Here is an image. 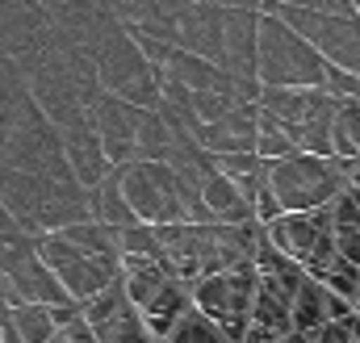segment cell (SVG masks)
<instances>
[{"mask_svg":"<svg viewBox=\"0 0 360 343\" xmlns=\"http://www.w3.org/2000/svg\"><path fill=\"white\" fill-rule=\"evenodd\" d=\"M0 205L34 235L63 231L72 222L92 218L89 188L80 180H55V176H34L0 160Z\"/></svg>","mask_w":360,"mask_h":343,"instance_id":"6da1fadb","label":"cell"},{"mask_svg":"<svg viewBox=\"0 0 360 343\" xmlns=\"http://www.w3.org/2000/svg\"><path fill=\"white\" fill-rule=\"evenodd\" d=\"M256 76L264 88H323L327 59L276 13H260V63Z\"/></svg>","mask_w":360,"mask_h":343,"instance_id":"7a4b0ae2","label":"cell"},{"mask_svg":"<svg viewBox=\"0 0 360 343\" xmlns=\"http://www.w3.org/2000/svg\"><path fill=\"white\" fill-rule=\"evenodd\" d=\"M92 63H96V76H101L105 92H113L130 105H143V109L160 105V67L143 55V46L126 30V21H117L92 46Z\"/></svg>","mask_w":360,"mask_h":343,"instance_id":"3957f363","label":"cell"},{"mask_svg":"<svg viewBox=\"0 0 360 343\" xmlns=\"http://www.w3.org/2000/svg\"><path fill=\"white\" fill-rule=\"evenodd\" d=\"M269 184L285 214H302V209L331 205L348 188V176H344V160L340 155L293 151V155L269 164Z\"/></svg>","mask_w":360,"mask_h":343,"instance_id":"277c9868","label":"cell"},{"mask_svg":"<svg viewBox=\"0 0 360 343\" xmlns=\"http://www.w3.org/2000/svg\"><path fill=\"white\" fill-rule=\"evenodd\" d=\"M4 164L21 172H34V176H55V180H76L72 160L63 151V134L59 126L34 105V96H25L13 130H8V143H4Z\"/></svg>","mask_w":360,"mask_h":343,"instance_id":"5b68a950","label":"cell"},{"mask_svg":"<svg viewBox=\"0 0 360 343\" xmlns=\"http://www.w3.org/2000/svg\"><path fill=\"white\" fill-rule=\"evenodd\" d=\"M260 293V268L256 259L231 268V272H214V276H201L193 280V306L205 310L235 343L248 339L252 331V302Z\"/></svg>","mask_w":360,"mask_h":343,"instance_id":"8992f818","label":"cell"},{"mask_svg":"<svg viewBox=\"0 0 360 343\" xmlns=\"http://www.w3.org/2000/svg\"><path fill=\"white\" fill-rule=\"evenodd\" d=\"M260 13H276L302 38H310L314 51L331 67H344V72L360 76V13H323L310 4H269V0Z\"/></svg>","mask_w":360,"mask_h":343,"instance_id":"52a82bcc","label":"cell"},{"mask_svg":"<svg viewBox=\"0 0 360 343\" xmlns=\"http://www.w3.org/2000/svg\"><path fill=\"white\" fill-rule=\"evenodd\" d=\"M42 259H46V268L59 276V285L72 293V302H89L96 297L105 285H113L117 276H122V264H113V259L105 256H92L84 247H76L68 235H59V231H51V235H42Z\"/></svg>","mask_w":360,"mask_h":343,"instance_id":"ba28073f","label":"cell"},{"mask_svg":"<svg viewBox=\"0 0 360 343\" xmlns=\"http://www.w3.org/2000/svg\"><path fill=\"white\" fill-rule=\"evenodd\" d=\"M51 34H55V17L42 0H0V51L13 63L42 51Z\"/></svg>","mask_w":360,"mask_h":343,"instance_id":"9c48e42d","label":"cell"},{"mask_svg":"<svg viewBox=\"0 0 360 343\" xmlns=\"http://www.w3.org/2000/svg\"><path fill=\"white\" fill-rule=\"evenodd\" d=\"M139 122H143V105H130L113 92H101L92 105V126L101 134V147L109 155L113 168L134 164L139 160Z\"/></svg>","mask_w":360,"mask_h":343,"instance_id":"30bf717a","label":"cell"},{"mask_svg":"<svg viewBox=\"0 0 360 343\" xmlns=\"http://www.w3.org/2000/svg\"><path fill=\"white\" fill-rule=\"evenodd\" d=\"M222 34H226L222 72L260 84V76H256V63H260V8H226L222 13Z\"/></svg>","mask_w":360,"mask_h":343,"instance_id":"8fae6325","label":"cell"},{"mask_svg":"<svg viewBox=\"0 0 360 343\" xmlns=\"http://www.w3.org/2000/svg\"><path fill=\"white\" fill-rule=\"evenodd\" d=\"M222 4L218 0H197L188 4L176 17V46L210 59L222 67V55H226V34H222Z\"/></svg>","mask_w":360,"mask_h":343,"instance_id":"7c38bea8","label":"cell"},{"mask_svg":"<svg viewBox=\"0 0 360 343\" xmlns=\"http://www.w3.org/2000/svg\"><path fill=\"white\" fill-rule=\"evenodd\" d=\"M59 134H63V151H68V160H72L76 180H80L84 188L101 184V180L109 176V168H113V164H109V155H105V147H101V134H96L92 117L63 126Z\"/></svg>","mask_w":360,"mask_h":343,"instance_id":"4fadbf2b","label":"cell"},{"mask_svg":"<svg viewBox=\"0 0 360 343\" xmlns=\"http://www.w3.org/2000/svg\"><path fill=\"white\" fill-rule=\"evenodd\" d=\"M201 201H205V209H210L214 222H226V226L256 222V205L239 193V184H235L222 168H214V172L201 176Z\"/></svg>","mask_w":360,"mask_h":343,"instance_id":"5bb4252c","label":"cell"},{"mask_svg":"<svg viewBox=\"0 0 360 343\" xmlns=\"http://www.w3.org/2000/svg\"><path fill=\"white\" fill-rule=\"evenodd\" d=\"M323 101H327L323 88H260V105L285 122V130H289L293 138H297V130L306 126V117H310Z\"/></svg>","mask_w":360,"mask_h":343,"instance_id":"9a60e30c","label":"cell"},{"mask_svg":"<svg viewBox=\"0 0 360 343\" xmlns=\"http://www.w3.org/2000/svg\"><path fill=\"white\" fill-rule=\"evenodd\" d=\"M89 209H92V218H101V222H109L117 231H126V226L139 222V214L130 209V201L122 193V172L117 168H109V176L89 188Z\"/></svg>","mask_w":360,"mask_h":343,"instance_id":"2e32d148","label":"cell"},{"mask_svg":"<svg viewBox=\"0 0 360 343\" xmlns=\"http://www.w3.org/2000/svg\"><path fill=\"white\" fill-rule=\"evenodd\" d=\"M164 76L176 80V84H184L188 92H210V88L222 84L226 72H222L218 63H210V59H201V55H193V51L176 46V51L168 55V63H164Z\"/></svg>","mask_w":360,"mask_h":343,"instance_id":"e0dca14e","label":"cell"},{"mask_svg":"<svg viewBox=\"0 0 360 343\" xmlns=\"http://www.w3.org/2000/svg\"><path fill=\"white\" fill-rule=\"evenodd\" d=\"M289 323H293V331H319L323 323H331V310H327V285L319 280V276H306L302 280V289H297V297L289 302Z\"/></svg>","mask_w":360,"mask_h":343,"instance_id":"ac0fdd59","label":"cell"},{"mask_svg":"<svg viewBox=\"0 0 360 343\" xmlns=\"http://www.w3.org/2000/svg\"><path fill=\"white\" fill-rule=\"evenodd\" d=\"M59 235H68L76 247H84L92 256H105V259H113V264H122V231L109 226V222H101V218L72 222V226H63Z\"/></svg>","mask_w":360,"mask_h":343,"instance_id":"d6986e66","label":"cell"},{"mask_svg":"<svg viewBox=\"0 0 360 343\" xmlns=\"http://www.w3.org/2000/svg\"><path fill=\"white\" fill-rule=\"evenodd\" d=\"M293 151H302V147H297V138L285 130V122H281L276 113H269V109L260 105V134H256V155H260L264 164H272V160H285V155H293Z\"/></svg>","mask_w":360,"mask_h":343,"instance_id":"ffe728a7","label":"cell"},{"mask_svg":"<svg viewBox=\"0 0 360 343\" xmlns=\"http://www.w3.org/2000/svg\"><path fill=\"white\" fill-rule=\"evenodd\" d=\"M126 306H134V302H130V293H126V280L117 276L113 285H105L96 297H89V302L80 306V314H84V323H89L92 331H101V327H105V323H113Z\"/></svg>","mask_w":360,"mask_h":343,"instance_id":"44dd1931","label":"cell"},{"mask_svg":"<svg viewBox=\"0 0 360 343\" xmlns=\"http://www.w3.org/2000/svg\"><path fill=\"white\" fill-rule=\"evenodd\" d=\"M335 155L340 160H356L360 155V96H348L335 105Z\"/></svg>","mask_w":360,"mask_h":343,"instance_id":"7402d4cb","label":"cell"},{"mask_svg":"<svg viewBox=\"0 0 360 343\" xmlns=\"http://www.w3.org/2000/svg\"><path fill=\"white\" fill-rule=\"evenodd\" d=\"M101 343H160L151 335V327H147V318H143V310L139 306H126L113 323H105L101 331Z\"/></svg>","mask_w":360,"mask_h":343,"instance_id":"603a6c76","label":"cell"},{"mask_svg":"<svg viewBox=\"0 0 360 343\" xmlns=\"http://www.w3.org/2000/svg\"><path fill=\"white\" fill-rule=\"evenodd\" d=\"M168 343H235L205 310H188L184 318H180L176 327H172V335H168Z\"/></svg>","mask_w":360,"mask_h":343,"instance_id":"cb8c5ba5","label":"cell"},{"mask_svg":"<svg viewBox=\"0 0 360 343\" xmlns=\"http://www.w3.org/2000/svg\"><path fill=\"white\" fill-rule=\"evenodd\" d=\"M252 327H264V331H276V335H289L293 323H289V302H281L272 289L260 285L256 302H252Z\"/></svg>","mask_w":360,"mask_h":343,"instance_id":"d4e9b609","label":"cell"},{"mask_svg":"<svg viewBox=\"0 0 360 343\" xmlns=\"http://www.w3.org/2000/svg\"><path fill=\"white\" fill-rule=\"evenodd\" d=\"M122 256H164L160 231L151 222H134L122 231Z\"/></svg>","mask_w":360,"mask_h":343,"instance_id":"484cf974","label":"cell"},{"mask_svg":"<svg viewBox=\"0 0 360 343\" xmlns=\"http://www.w3.org/2000/svg\"><path fill=\"white\" fill-rule=\"evenodd\" d=\"M323 92H327V96H335V101L360 96V76H356V72H344V67H331V63H327V76H323Z\"/></svg>","mask_w":360,"mask_h":343,"instance_id":"4316f807","label":"cell"},{"mask_svg":"<svg viewBox=\"0 0 360 343\" xmlns=\"http://www.w3.org/2000/svg\"><path fill=\"white\" fill-rule=\"evenodd\" d=\"M59 343H101V335L92 331L89 323H84V314H80L76 323H68V327L59 331Z\"/></svg>","mask_w":360,"mask_h":343,"instance_id":"83f0119b","label":"cell"},{"mask_svg":"<svg viewBox=\"0 0 360 343\" xmlns=\"http://www.w3.org/2000/svg\"><path fill=\"white\" fill-rule=\"evenodd\" d=\"M314 343H352V331H348L344 318H331V323H323L314 331Z\"/></svg>","mask_w":360,"mask_h":343,"instance_id":"f1b7e54d","label":"cell"},{"mask_svg":"<svg viewBox=\"0 0 360 343\" xmlns=\"http://www.w3.org/2000/svg\"><path fill=\"white\" fill-rule=\"evenodd\" d=\"M243 343H285V335H276V331H264V327H252Z\"/></svg>","mask_w":360,"mask_h":343,"instance_id":"f546056e","label":"cell"},{"mask_svg":"<svg viewBox=\"0 0 360 343\" xmlns=\"http://www.w3.org/2000/svg\"><path fill=\"white\" fill-rule=\"evenodd\" d=\"M222 8H264V0H218Z\"/></svg>","mask_w":360,"mask_h":343,"instance_id":"4dcf8cb0","label":"cell"},{"mask_svg":"<svg viewBox=\"0 0 360 343\" xmlns=\"http://www.w3.org/2000/svg\"><path fill=\"white\" fill-rule=\"evenodd\" d=\"M285 343H314V335H310V331H289Z\"/></svg>","mask_w":360,"mask_h":343,"instance_id":"1f68e13d","label":"cell"},{"mask_svg":"<svg viewBox=\"0 0 360 343\" xmlns=\"http://www.w3.org/2000/svg\"><path fill=\"white\" fill-rule=\"evenodd\" d=\"M269 4H310V0H269Z\"/></svg>","mask_w":360,"mask_h":343,"instance_id":"d6a6232c","label":"cell"},{"mask_svg":"<svg viewBox=\"0 0 360 343\" xmlns=\"http://www.w3.org/2000/svg\"><path fill=\"white\" fill-rule=\"evenodd\" d=\"M348 197H352V201L360 205V188H348Z\"/></svg>","mask_w":360,"mask_h":343,"instance_id":"836d02e7","label":"cell"},{"mask_svg":"<svg viewBox=\"0 0 360 343\" xmlns=\"http://www.w3.org/2000/svg\"><path fill=\"white\" fill-rule=\"evenodd\" d=\"M352 306H356V310H360V285H356V297H352Z\"/></svg>","mask_w":360,"mask_h":343,"instance_id":"e575fe53","label":"cell"},{"mask_svg":"<svg viewBox=\"0 0 360 343\" xmlns=\"http://www.w3.org/2000/svg\"><path fill=\"white\" fill-rule=\"evenodd\" d=\"M356 8H360V0H356Z\"/></svg>","mask_w":360,"mask_h":343,"instance_id":"d590c367","label":"cell"},{"mask_svg":"<svg viewBox=\"0 0 360 343\" xmlns=\"http://www.w3.org/2000/svg\"><path fill=\"white\" fill-rule=\"evenodd\" d=\"M55 343H59V339H55Z\"/></svg>","mask_w":360,"mask_h":343,"instance_id":"8d00e7d4","label":"cell"}]
</instances>
